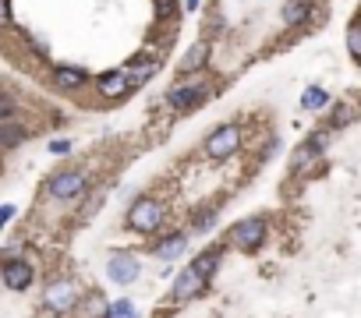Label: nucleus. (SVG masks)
<instances>
[{
	"instance_id": "nucleus-1",
	"label": "nucleus",
	"mask_w": 361,
	"mask_h": 318,
	"mask_svg": "<svg viewBox=\"0 0 361 318\" xmlns=\"http://www.w3.org/2000/svg\"><path fill=\"white\" fill-rule=\"evenodd\" d=\"M209 95V78H202V71L198 75H185L170 92H167V106L174 110V113H185V110H195L202 100Z\"/></svg>"
},
{
	"instance_id": "nucleus-2",
	"label": "nucleus",
	"mask_w": 361,
	"mask_h": 318,
	"mask_svg": "<svg viewBox=\"0 0 361 318\" xmlns=\"http://www.w3.org/2000/svg\"><path fill=\"white\" fill-rule=\"evenodd\" d=\"M163 216H167V212H163V202H160V198L142 195V198H135L131 209H128V227L138 230V234H153V230L163 227Z\"/></svg>"
},
{
	"instance_id": "nucleus-3",
	"label": "nucleus",
	"mask_w": 361,
	"mask_h": 318,
	"mask_svg": "<svg viewBox=\"0 0 361 318\" xmlns=\"http://www.w3.org/2000/svg\"><path fill=\"white\" fill-rule=\"evenodd\" d=\"M262 241H266V219H259V216L237 219L227 230V247H237V251H255V247H262Z\"/></svg>"
},
{
	"instance_id": "nucleus-4",
	"label": "nucleus",
	"mask_w": 361,
	"mask_h": 318,
	"mask_svg": "<svg viewBox=\"0 0 361 318\" xmlns=\"http://www.w3.org/2000/svg\"><path fill=\"white\" fill-rule=\"evenodd\" d=\"M237 149H241V127L237 124H220L216 131L205 138V156L213 159V163H223Z\"/></svg>"
},
{
	"instance_id": "nucleus-5",
	"label": "nucleus",
	"mask_w": 361,
	"mask_h": 318,
	"mask_svg": "<svg viewBox=\"0 0 361 318\" xmlns=\"http://www.w3.org/2000/svg\"><path fill=\"white\" fill-rule=\"evenodd\" d=\"M85 187H89V174H85V170H60V174H53L50 184H46V191H50L57 202L82 198Z\"/></svg>"
},
{
	"instance_id": "nucleus-6",
	"label": "nucleus",
	"mask_w": 361,
	"mask_h": 318,
	"mask_svg": "<svg viewBox=\"0 0 361 318\" xmlns=\"http://www.w3.org/2000/svg\"><path fill=\"white\" fill-rule=\"evenodd\" d=\"M43 304H46L50 311H57V315L78 308V283L68 279V276H64V279H53V283L46 286V294H43Z\"/></svg>"
},
{
	"instance_id": "nucleus-7",
	"label": "nucleus",
	"mask_w": 361,
	"mask_h": 318,
	"mask_svg": "<svg viewBox=\"0 0 361 318\" xmlns=\"http://www.w3.org/2000/svg\"><path fill=\"white\" fill-rule=\"evenodd\" d=\"M138 272H142V265H138V259L131 251H113L110 254V262H107V276L117 283V286H131L135 279H138Z\"/></svg>"
},
{
	"instance_id": "nucleus-8",
	"label": "nucleus",
	"mask_w": 361,
	"mask_h": 318,
	"mask_svg": "<svg viewBox=\"0 0 361 318\" xmlns=\"http://www.w3.org/2000/svg\"><path fill=\"white\" fill-rule=\"evenodd\" d=\"M33 279H36V269H33V262H25V259H8L4 265H0V283H4L8 290H15V294L28 290Z\"/></svg>"
},
{
	"instance_id": "nucleus-9",
	"label": "nucleus",
	"mask_w": 361,
	"mask_h": 318,
	"mask_svg": "<svg viewBox=\"0 0 361 318\" xmlns=\"http://www.w3.org/2000/svg\"><path fill=\"white\" fill-rule=\"evenodd\" d=\"M135 88V78L128 68H117V71H107L96 78V92L103 95V100H124V95Z\"/></svg>"
},
{
	"instance_id": "nucleus-10",
	"label": "nucleus",
	"mask_w": 361,
	"mask_h": 318,
	"mask_svg": "<svg viewBox=\"0 0 361 318\" xmlns=\"http://www.w3.org/2000/svg\"><path fill=\"white\" fill-rule=\"evenodd\" d=\"M326 142H329V135H326V131H315V135H312V138H308L305 145H297V149H294V159H290L294 174H301V170H305V167H312L315 159L322 156Z\"/></svg>"
},
{
	"instance_id": "nucleus-11",
	"label": "nucleus",
	"mask_w": 361,
	"mask_h": 318,
	"mask_svg": "<svg viewBox=\"0 0 361 318\" xmlns=\"http://www.w3.org/2000/svg\"><path fill=\"white\" fill-rule=\"evenodd\" d=\"M205 286H209V279H205V276H198V272L188 265L185 272H180V276L174 279V301H180V304H185V301L198 297V294L205 290Z\"/></svg>"
},
{
	"instance_id": "nucleus-12",
	"label": "nucleus",
	"mask_w": 361,
	"mask_h": 318,
	"mask_svg": "<svg viewBox=\"0 0 361 318\" xmlns=\"http://www.w3.org/2000/svg\"><path fill=\"white\" fill-rule=\"evenodd\" d=\"M185 247H188V234L177 230V234H167L163 241H156L153 244V254H156V259H163V262H174V259L185 254Z\"/></svg>"
},
{
	"instance_id": "nucleus-13",
	"label": "nucleus",
	"mask_w": 361,
	"mask_h": 318,
	"mask_svg": "<svg viewBox=\"0 0 361 318\" xmlns=\"http://www.w3.org/2000/svg\"><path fill=\"white\" fill-rule=\"evenodd\" d=\"M280 15H284V25L297 28V25H305V21L315 18V4H312V0H287Z\"/></svg>"
},
{
	"instance_id": "nucleus-14",
	"label": "nucleus",
	"mask_w": 361,
	"mask_h": 318,
	"mask_svg": "<svg viewBox=\"0 0 361 318\" xmlns=\"http://www.w3.org/2000/svg\"><path fill=\"white\" fill-rule=\"evenodd\" d=\"M53 85L64 88V92H75V88L85 85V71L75 68V64H57L53 68Z\"/></svg>"
},
{
	"instance_id": "nucleus-15",
	"label": "nucleus",
	"mask_w": 361,
	"mask_h": 318,
	"mask_svg": "<svg viewBox=\"0 0 361 318\" xmlns=\"http://www.w3.org/2000/svg\"><path fill=\"white\" fill-rule=\"evenodd\" d=\"M209 53H213V50H209V43H195L185 57H180V75H198L209 64Z\"/></svg>"
},
{
	"instance_id": "nucleus-16",
	"label": "nucleus",
	"mask_w": 361,
	"mask_h": 318,
	"mask_svg": "<svg viewBox=\"0 0 361 318\" xmlns=\"http://www.w3.org/2000/svg\"><path fill=\"white\" fill-rule=\"evenodd\" d=\"M220 262H223V247H209V251H202V254H195V259H192V269L198 276H205V279H213L216 269H220Z\"/></svg>"
},
{
	"instance_id": "nucleus-17",
	"label": "nucleus",
	"mask_w": 361,
	"mask_h": 318,
	"mask_svg": "<svg viewBox=\"0 0 361 318\" xmlns=\"http://www.w3.org/2000/svg\"><path fill=\"white\" fill-rule=\"evenodd\" d=\"M128 71H131V78H135V85H142V82H149L156 71H160V60L153 57V53H145V57H138V60H131L128 64Z\"/></svg>"
},
{
	"instance_id": "nucleus-18",
	"label": "nucleus",
	"mask_w": 361,
	"mask_h": 318,
	"mask_svg": "<svg viewBox=\"0 0 361 318\" xmlns=\"http://www.w3.org/2000/svg\"><path fill=\"white\" fill-rule=\"evenodd\" d=\"M301 106L305 110H326L329 106V92L322 85H308L305 92H301Z\"/></svg>"
},
{
	"instance_id": "nucleus-19",
	"label": "nucleus",
	"mask_w": 361,
	"mask_h": 318,
	"mask_svg": "<svg viewBox=\"0 0 361 318\" xmlns=\"http://www.w3.org/2000/svg\"><path fill=\"white\" fill-rule=\"evenodd\" d=\"M25 138H28L25 127H18V124H11V120H0V149H15V145L25 142Z\"/></svg>"
},
{
	"instance_id": "nucleus-20",
	"label": "nucleus",
	"mask_w": 361,
	"mask_h": 318,
	"mask_svg": "<svg viewBox=\"0 0 361 318\" xmlns=\"http://www.w3.org/2000/svg\"><path fill=\"white\" fill-rule=\"evenodd\" d=\"M103 318H138V311H135V304H131L128 297H120V301H113V304H107V311H103Z\"/></svg>"
},
{
	"instance_id": "nucleus-21",
	"label": "nucleus",
	"mask_w": 361,
	"mask_h": 318,
	"mask_svg": "<svg viewBox=\"0 0 361 318\" xmlns=\"http://www.w3.org/2000/svg\"><path fill=\"white\" fill-rule=\"evenodd\" d=\"M354 117H358V110H354L351 103H340V106H337V113L329 117V131H340V127H347Z\"/></svg>"
},
{
	"instance_id": "nucleus-22",
	"label": "nucleus",
	"mask_w": 361,
	"mask_h": 318,
	"mask_svg": "<svg viewBox=\"0 0 361 318\" xmlns=\"http://www.w3.org/2000/svg\"><path fill=\"white\" fill-rule=\"evenodd\" d=\"M347 53H351L354 64H361V21H354L347 28Z\"/></svg>"
},
{
	"instance_id": "nucleus-23",
	"label": "nucleus",
	"mask_w": 361,
	"mask_h": 318,
	"mask_svg": "<svg viewBox=\"0 0 361 318\" xmlns=\"http://www.w3.org/2000/svg\"><path fill=\"white\" fill-rule=\"evenodd\" d=\"M216 227V212L213 209H202L198 216H195V223H192V234H209Z\"/></svg>"
},
{
	"instance_id": "nucleus-24",
	"label": "nucleus",
	"mask_w": 361,
	"mask_h": 318,
	"mask_svg": "<svg viewBox=\"0 0 361 318\" xmlns=\"http://www.w3.org/2000/svg\"><path fill=\"white\" fill-rule=\"evenodd\" d=\"M103 198H107V187H100V191H93V198H89L85 205H82V219H89V216H93L100 205H103Z\"/></svg>"
},
{
	"instance_id": "nucleus-25",
	"label": "nucleus",
	"mask_w": 361,
	"mask_h": 318,
	"mask_svg": "<svg viewBox=\"0 0 361 318\" xmlns=\"http://www.w3.org/2000/svg\"><path fill=\"white\" fill-rule=\"evenodd\" d=\"M156 15H160L163 21H174V15H177V4H174V0H156Z\"/></svg>"
},
{
	"instance_id": "nucleus-26",
	"label": "nucleus",
	"mask_w": 361,
	"mask_h": 318,
	"mask_svg": "<svg viewBox=\"0 0 361 318\" xmlns=\"http://www.w3.org/2000/svg\"><path fill=\"white\" fill-rule=\"evenodd\" d=\"M11 117H15V100L0 92V120H11Z\"/></svg>"
},
{
	"instance_id": "nucleus-27",
	"label": "nucleus",
	"mask_w": 361,
	"mask_h": 318,
	"mask_svg": "<svg viewBox=\"0 0 361 318\" xmlns=\"http://www.w3.org/2000/svg\"><path fill=\"white\" fill-rule=\"evenodd\" d=\"M50 152H53V156H68V152H71V142H68V138H53V142H50Z\"/></svg>"
},
{
	"instance_id": "nucleus-28",
	"label": "nucleus",
	"mask_w": 361,
	"mask_h": 318,
	"mask_svg": "<svg viewBox=\"0 0 361 318\" xmlns=\"http://www.w3.org/2000/svg\"><path fill=\"white\" fill-rule=\"evenodd\" d=\"M15 212H18V209H15L11 202H8V205H0V230H4V227H8V223L15 219Z\"/></svg>"
},
{
	"instance_id": "nucleus-29",
	"label": "nucleus",
	"mask_w": 361,
	"mask_h": 318,
	"mask_svg": "<svg viewBox=\"0 0 361 318\" xmlns=\"http://www.w3.org/2000/svg\"><path fill=\"white\" fill-rule=\"evenodd\" d=\"M4 25H11V4H8V0H0V28H4Z\"/></svg>"
},
{
	"instance_id": "nucleus-30",
	"label": "nucleus",
	"mask_w": 361,
	"mask_h": 318,
	"mask_svg": "<svg viewBox=\"0 0 361 318\" xmlns=\"http://www.w3.org/2000/svg\"><path fill=\"white\" fill-rule=\"evenodd\" d=\"M180 8H185V11L192 15V11H198V8H202V0H180Z\"/></svg>"
}]
</instances>
